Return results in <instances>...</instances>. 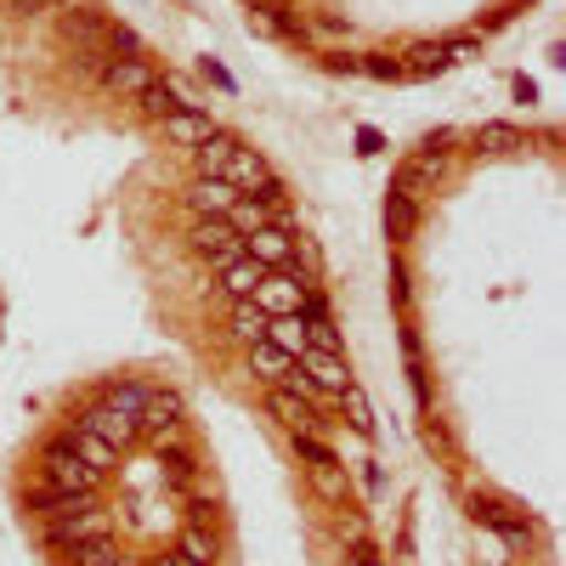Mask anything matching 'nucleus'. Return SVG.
<instances>
[{
  "label": "nucleus",
  "instance_id": "1",
  "mask_svg": "<svg viewBox=\"0 0 566 566\" xmlns=\"http://www.w3.org/2000/svg\"><path fill=\"white\" fill-rule=\"evenodd\" d=\"M97 538H114V515L91 499H74L63 515H52V527H45V549H57V555H74L80 544H97Z\"/></svg>",
  "mask_w": 566,
  "mask_h": 566
},
{
  "label": "nucleus",
  "instance_id": "2",
  "mask_svg": "<svg viewBox=\"0 0 566 566\" xmlns=\"http://www.w3.org/2000/svg\"><path fill=\"white\" fill-rule=\"evenodd\" d=\"M40 482L57 488V493H69V499H91L103 476L69 448V437H52V442L40 448Z\"/></svg>",
  "mask_w": 566,
  "mask_h": 566
},
{
  "label": "nucleus",
  "instance_id": "3",
  "mask_svg": "<svg viewBox=\"0 0 566 566\" xmlns=\"http://www.w3.org/2000/svg\"><path fill=\"white\" fill-rule=\"evenodd\" d=\"M266 317H290V312H301L306 301H312V283L295 272V266H277V272H266L261 283H255V295H250Z\"/></svg>",
  "mask_w": 566,
  "mask_h": 566
},
{
  "label": "nucleus",
  "instance_id": "4",
  "mask_svg": "<svg viewBox=\"0 0 566 566\" xmlns=\"http://www.w3.org/2000/svg\"><path fill=\"white\" fill-rule=\"evenodd\" d=\"M187 244H193L199 261H210V266L221 272L227 261H239V255H244V232H232L227 216H199L193 227H187Z\"/></svg>",
  "mask_w": 566,
  "mask_h": 566
},
{
  "label": "nucleus",
  "instance_id": "5",
  "mask_svg": "<svg viewBox=\"0 0 566 566\" xmlns=\"http://www.w3.org/2000/svg\"><path fill=\"white\" fill-rule=\"evenodd\" d=\"M221 181H232L239 193H255V199H283V187H277V176H272V165L255 154V148H232V159H227V170H221Z\"/></svg>",
  "mask_w": 566,
  "mask_h": 566
},
{
  "label": "nucleus",
  "instance_id": "6",
  "mask_svg": "<svg viewBox=\"0 0 566 566\" xmlns=\"http://www.w3.org/2000/svg\"><path fill=\"white\" fill-rule=\"evenodd\" d=\"M244 255H250V261H261L266 272L295 266V232H290V227H277V221H266V227L244 232Z\"/></svg>",
  "mask_w": 566,
  "mask_h": 566
},
{
  "label": "nucleus",
  "instance_id": "7",
  "mask_svg": "<svg viewBox=\"0 0 566 566\" xmlns=\"http://www.w3.org/2000/svg\"><path fill=\"white\" fill-rule=\"evenodd\" d=\"M97 74H103V91H114L119 103H142V91L159 80L154 63H142V57H108Z\"/></svg>",
  "mask_w": 566,
  "mask_h": 566
},
{
  "label": "nucleus",
  "instance_id": "8",
  "mask_svg": "<svg viewBox=\"0 0 566 566\" xmlns=\"http://www.w3.org/2000/svg\"><path fill=\"white\" fill-rule=\"evenodd\" d=\"M74 424H85V431H97V437H103V442H108L114 453H125V448H130V442L142 437V424H136L130 413L108 408V402H91V408H85V413H80Z\"/></svg>",
  "mask_w": 566,
  "mask_h": 566
},
{
  "label": "nucleus",
  "instance_id": "9",
  "mask_svg": "<svg viewBox=\"0 0 566 566\" xmlns=\"http://www.w3.org/2000/svg\"><path fill=\"white\" fill-rule=\"evenodd\" d=\"M266 413H272L290 437H317V408L301 402L290 386H266Z\"/></svg>",
  "mask_w": 566,
  "mask_h": 566
},
{
  "label": "nucleus",
  "instance_id": "10",
  "mask_svg": "<svg viewBox=\"0 0 566 566\" xmlns=\"http://www.w3.org/2000/svg\"><path fill=\"white\" fill-rule=\"evenodd\" d=\"M159 130H165V142H170V148H187V154H193L199 142H210L221 125H216L205 108H170V114L159 119Z\"/></svg>",
  "mask_w": 566,
  "mask_h": 566
},
{
  "label": "nucleus",
  "instance_id": "11",
  "mask_svg": "<svg viewBox=\"0 0 566 566\" xmlns=\"http://www.w3.org/2000/svg\"><path fill=\"white\" fill-rule=\"evenodd\" d=\"M295 368L306 374V380H312L323 397H340V391L352 386V368H346V357H340V352H301V357H295Z\"/></svg>",
  "mask_w": 566,
  "mask_h": 566
},
{
  "label": "nucleus",
  "instance_id": "12",
  "mask_svg": "<svg viewBox=\"0 0 566 566\" xmlns=\"http://www.w3.org/2000/svg\"><path fill=\"white\" fill-rule=\"evenodd\" d=\"M136 424H142L148 437H176V431H181V397H176V391H148Z\"/></svg>",
  "mask_w": 566,
  "mask_h": 566
},
{
  "label": "nucleus",
  "instance_id": "13",
  "mask_svg": "<svg viewBox=\"0 0 566 566\" xmlns=\"http://www.w3.org/2000/svg\"><path fill=\"white\" fill-rule=\"evenodd\" d=\"M232 199H239V187L221 181V176H193L187 181V205H193V216H227Z\"/></svg>",
  "mask_w": 566,
  "mask_h": 566
},
{
  "label": "nucleus",
  "instance_id": "14",
  "mask_svg": "<svg viewBox=\"0 0 566 566\" xmlns=\"http://www.w3.org/2000/svg\"><path fill=\"white\" fill-rule=\"evenodd\" d=\"M306 476H312V493H317L323 504H335V510H346V470L335 464V453H323V459H312V464H306Z\"/></svg>",
  "mask_w": 566,
  "mask_h": 566
},
{
  "label": "nucleus",
  "instance_id": "15",
  "mask_svg": "<svg viewBox=\"0 0 566 566\" xmlns=\"http://www.w3.org/2000/svg\"><path fill=\"white\" fill-rule=\"evenodd\" d=\"M290 368H295V357L277 352L272 340H255L250 346V374H255L261 386H283V380H290Z\"/></svg>",
  "mask_w": 566,
  "mask_h": 566
},
{
  "label": "nucleus",
  "instance_id": "16",
  "mask_svg": "<svg viewBox=\"0 0 566 566\" xmlns=\"http://www.w3.org/2000/svg\"><path fill=\"white\" fill-rule=\"evenodd\" d=\"M227 335L239 340V346L266 340V312H261L255 301H232V312H227Z\"/></svg>",
  "mask_w": 566,
  "mask_h": 566
},
{
  "label": "nucleus",
  "instance_id": "17",
  "mask_svg": "<svg viewBox=\"0 0 566 566\" xmlns=\"http://www.w3.org/2000/svg\"><path fill=\"white\" fill-rule=\"evenodd\" d=\"M261 277H266V266L250 261V255H239V261H227V266H221V290H227L232 301H250Z\"/></svg>",
  "mask_w": 566,
  "mask_h": 566
},
{
  "label": "nucleus",
  "instance_id": "18",
  "mask_svg": "<svg viewBox=\"0 0 566 566\" xmlns=\"http://www.w3.org/2000/svg\"><path fill=\"white\" fill-rule=\"evenodd\" d=\"M232 148H239V136H227V130H216L210 142H199V148H193V176H221L227 159H232Z\"/></svg>",
  "mask_w": 566,
  "mask_h": 566
},
{
  "label": "nucleus",
  "instance_id": "19",
  "mask_svg": "<svg viewBox=\"0 0 566 566\" xmlns=\"http://www.w3.org/2000/svg\"><path fill=\"white\" fill-rule=\"evenodd\" d=\"M63 437H69V448H74V453H80V459H85L91 470H97V476H103V470H108V464L119 459V453H114V448H108V442H103L97 431H85V424H74V431H63Z\"/></svg>",
  "mask_w": 566,
  "mask_h": 566
},
{
  "label": "nucleus",
  "instance_id": "20",
  "mask_svg": "<svg viewBox=\"0 0 566 566\" xmlns=\"http://www.w3.org/2000/svg\"><path fill=\"white\" fill-rule=\"evenodd\" d=\"M266 340H272L277 352L301 357V352H306V317H301V312H290V317H266Z\"/></svg>",
  "mask_w": 566,
  "mask_h": 566
},
{
  "label": "nucleus",
  "instance_id": "21",
  "mask_svg": "<svg viewBox=\"0 0 566 566\" xmlns=\"http://www.w3.org/2000/svg\"><path fill=\"white\" fill-rule=\"evenodd\" d=\"M97 402H108V408H119V413H142V402H148V386L142 380H114V386H103V397Z\"/></svg>",
  "mask_w": 566,
  "mask_h": 566
},
{
  "label": "nucleus",
  "instance_id": "22",
  "mask_svg": "<svg viewBox=\"0 0 566 566\" xmlns=\"http://www.w3.org/2000/svg\"><path fill=\"white\" fill-rule=\"evenodd\" d=\"M413 187H397V193H391V205H386V227H391V239H408V232H413Z\"/></svg>",
  "mask_w": 566,
  "mask_h": 566
},
{
  "label": "nucleus",
  "instance_id": "23",
  "mask_svg": "<svg viewBox=\"0 0 566 566\" xmlns=\"http://www.w3.org/2000/svg\"><path fill=\"white\" fill-rule=\"evenodd\" d=\"M340 408H346V419H352V431H357V437H368V431H374V408H368V391H363L357 380L340 391Z\"/></svg>",
  "mask_w": 566,
  "mask_h": 566
},
{
  "label": "nucleus",
  "instance_id": "24",
  "mask_svg": "<svg viewBox=\"0 0 566 566\" xmlns=\"http://www.w3.org/2000/svg\"><path fill=\"white\" fill-rule=\"evenodd\" d=\"M476 148L510 154V148H522V130H515V125H482V130H476Z\"/></svg>",
  "mask_w": 566,
  "mask_h": 566
},
{
  "label": "nucleus",
  "instance_id": "25",
  "mask_svg": "<svg viewBox=\"0 0 566 566\" xmlns=\"http://www.w3.org/2000/svg\"><path fill=\"white\" fill-rule=\"evenodd\" d=\"M448 57H442V40L431 45V40H424V45H413V52H408V63H402V74H431V69H442Z\"/></svg>",
  "mask_w": 566,
  "mask_h": 566
},
{
  "label": "nucleus",
  "instance_id": "26",
  "mask_svg": "<svg viewBox=\"0 0 566 566\" xmlns=\"http://www.w3.org/2000/svg\"><path fill=\"white\" fill-rule=\"evenodd\" d=\"M170 108H181V103H176V91H170L165 80H154L148 91H142V114H154V119H165Z\"/></svg>",
  "mask_w": 566,
  "mask_h": 566
},
{
  "label": "nucleus",
  "instance_id": "27",
  "mask_svg": "<svg viewBox=\"0 0 566 566\" xmlns=\"http://www.w3.org/2000/svg\"><path fill=\"white\" fill-rule=\"evenodd\" d=\"M482 52V40L476 34H459V40H442V57L448 63H470V57H476Z\"/></svg>",
  "mask_w": 566,
  "mask_h": 566
},
{
  "label": "nucleus",
  "instance_id": "28",
  "mask_svg": "<svg viewBox=\"0 0 566 566\" xmlns=\"http://www.w3.org/2000/svg\"><path fill=\"white\" fill-rule=\"evenodd\" d=\"M0 7H7L12 18H34V12H45V7H40V0H0Z\"/></svg>",
  "mask_w": 566,
  "mask_h": 566
},
{
  "label": "nucleus",
  "instance_id": "29",
  "mask_svg": "<svg viewBox=\"0 0 566 566\" xmlns=\"http://www.w3.org/2000/svg\"><path fill=\"white\" fill-rule=\"evenodd\" d=\"M346 566H380V555H374V544H357V549H352V560H346Z\"/></svg>",
  "mask_w": 566,
  "mask_h": 566
},
{
  "label": "nucleus",
  "instance_id": "30",
  "mask_svg": "<svg viewBox=\"0 0 566 566\" xmlns=\"http://www.w3.org/2000/svg\"><path fill=\"white\" fill-rule=\"evenodd\" d=\"M40 7H80V0H40Z\"/></svg>",
  "mask_w": 566,
  "mask_h": 566
},
{
  "label": "nucleus",
  "instance_id": "31",
  "mask_svg": "<svg viewBox=\"0 0 566 566\" xmlns=\"http://www.w3.org/2000/svg\"><path fill=\"white\" fill-rule=\"evenodd\" d=\"M266 7H272V12H290V0H266Z\"/></svg>",
  "mask_w": 566,
  "mask_h": 566
},
{
  "label": "nucleus",
  "instance_id": "32",
  "mask_svg": "<svg viewBox=\"0 0 566 566\" xmlns=\"http://www.w3.org/2000/svg\"><path fill=\"white\" fill-rule=\"evenodd\" d=\"M108 566H136V560H130V555H114V560H108Z\"/></svg>",
  "mask_w": 566,
  "mask_h": 566
},
{
  "label": "nucleus",
  "instance_id": "33",
  "mask_svg": "<svg viewBox=\"0 0 566 566\" xmlns=\"http://www.w3.org/2000/svg\"><path fill=\"white\" fill-rule=\"evenodd\" d=\"M148 566H176V560H170V555H154V560H148Z\"/></svg>",
  "mask_w": 566,
  "mask_h": 566
}]
</instances>
